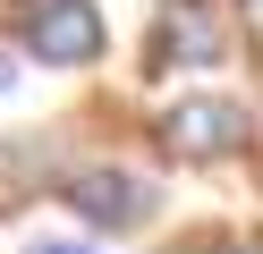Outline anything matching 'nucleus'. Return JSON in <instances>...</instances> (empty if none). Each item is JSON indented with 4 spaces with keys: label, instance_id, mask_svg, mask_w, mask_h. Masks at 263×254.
Listing matches in <instances>:
<instances>
[{
    "label": "nucleus",
    "instance_id": "f257e3e1",
    "mask_svg": "<svg viewBox=\"0 0 263 254\" xmlns=\"http://www.w3.org/2000/svg\"><path fill=\"white\" fill-rule=\"evenodd\" d=\"M51 203L85 220V237H144V229H153V212H161V186L144 178V169L93 152V161H68V169H60Z\"/></svg>",
    "mask_w": 263,
    "mask_h": 254
},
{
    "label": "nucleus",
    "instance_id": "f03ea898",
    "mask_svg": "<svg viewBox=\"0 0 263 254\" xmlns=\"http://www.w3.org/2000/svg\"><path fill=\"white\" fill-rule=\"evenodd\" d=\"M153 144H161V161H187V169L238 161L255 144V110L238 93H178L153 110Z\"/></svg>",
    "mask_w": 263,
    "mask_h": 254
},
{
    "label": "nucleus",
    "instance_id": "7ed1b4c3",
    "mask_svg": "<svg viewBox=\"0 0 263 254\" xmlns=\"http://www.w3.org/2000/svg\"><path fill=\"white\" fill-rule=\"evenodd\" d=\"M110 51V17L93 0H17V60L34 68H93Z\"/></svg>",
    "mask_w": 263,
    "mask_h": 254
},
{
    "label": "nucleus",
    "instance_id": "20e7f679",
    "mask_svg": "<svg viewBox=\"0 0 263 254\" xmlns=\"http://www.w3.org/2000/svg\"><path fill=\"white\" fill-rule=\"evenodd\" d=\"M229 51H238V26H229L212 0H161V9H153V43H144V76L221 68Z\"/></svg>",
    "mask_w": 263,
    "mask_h": 254
},
{
    "label": "nucleus",
    "instance_id": "39448f33",
    "mask_svg": "<svg viewBox=\"0 0 263 254\" xmlns=\"http://www.w3.org/2000/svg\"><path fill=\"white\" fill-rule=\"evenodd\" d=\"M60 169H68L60 135H0V220L34 212V203L60 186Z\"/></svg>",
    "mask_w": 263,
    "mask_h": 254
},
{
    "label": "nucleus",
    "instance_id": "423d86ee",
    "mask_svg": "<svg viewBox=\"0 0 263 254\" xmlns=\"http://www.w3.org/2000/svg\"><path fill=\"white\" fill-rule=\"evenodd\" d=\"M26 254H93V237H26Z\"/></svg>",
    "mask_w": 263,
    "mask_h": 254
},
{
    "label": "nucleus",
    "instance_id": "0eeeda50",
    "mask_svg": "<svg viewBox=\"0 0 263 254\" xmlns=\"http://www.w3.org/2000/svg\"><path fill=\"white\" fill-rule=\"evenodd\" d=\"M17 68H26V60H17V43H0V93H17V85H26Z\"/></svg>",
    "mask_w": 263,
    "mask_h": 254
}]
</instances>
